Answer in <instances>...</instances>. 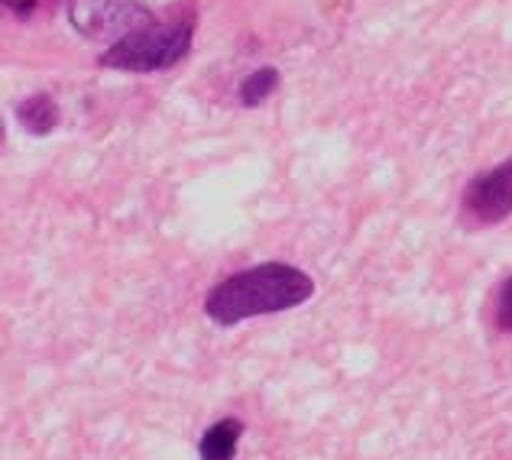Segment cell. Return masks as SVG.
<instances>
[{"instance_id":"cell-4","label":"cell","mask_w":512,"mask_h":460,"mask_svg":"<svg viewBox=\"0 0 512 460\" xmlns=\"http://www.w3.org/2000/svg\"><path fill=\"white\" fill-rule=\"evenodd\" d=\"M72 23L88 39H107L120 33H133L140 26L153 23L150 10L140 0H72Z\"/></svg>"},{"instance_id":"cell-2","label":"cell","mask_w":512,"mask_h":460,"mask_svg":"<svg viewBox=\"0 0 512 460\" xmlns=\"http://www.w3.org/2000/svg\"><path fill=\"white\" fill-rule=\"evenodd\" d=\"M192 20H169V23H146L140 30L127 33L120 43L107 49L104 65L124 72H156L169 69L179 59H185L188 46H192Z\"/></svg>"},{"instance_id":"cell-3","label":"cell","mask_w":512,"mask_h":460,"mask_svg":"<svg viewBox=\"0 0 512 460\" xmlns=\"http://www.w3.org/2000/svg\"><path fill=\"white\" fill-rule=\"evenodd\" d=\"M461 214L470 227H493L512 214V159L470 179L461 198Z\"/></svg>"},{"instance_id":"cell-9","label":"cell","mask_w":512,"mask_h":460,"mask_svg":"<svg viewBox=\"0 0 512 460\" xmlns=\"http://www.w3.org/2000/svg\"><path fill=\"white\" fill-rule=\"evenodd\" d=\"M36 0H0V13H17V17H26L33 13Z\"/></svg>"},{"instance_id":"cell-7","label":"cell","mask_w":512,"mask_h":460,"mask_svg":"<svg viewBox=\"0 0 512 460\" xmlns=\"http://www.w3.org/2000/svg\"><path fill=\"white\" fill-rule=\"evenodd\" d=\"M279 85V72L276 69H260V72H253L244 85H240V101H244L247 107H256V104H263L269 94L276 91Z\"/></svg>"},{"instance_id":"cell-5","label":"cell","mask_w":512,"mask_h":460,"mask_svg":"<svg viewBox=\"0 0 512 460\" xmlns=\"http://www.w3.org/2000/svg\"><path fill=\"white\" fill-rule=\"evenodd\" d=\"M244 438V422L240 418H221L214 422L198 441V457L201 460H234L237 444Z\"/></svg>"},{"instance_id":"cell-8","label":"cell","mask_w":512,"mask_h":460,"mask_svg":"<svg viewBox=\"0 0 512 460\" xmlns=\"http://www.w3.org/2000/svg\"><path fill=\"white\" fill-rule=\"evenodd\" d=\"M493 318H496V328H500L503 334H512V279H506L503 286H500Z\"/></svg>"},{"instance_id":"cell-10","label":"cell","mask_w":512,"mask_h":460,"mask_svg":"<svg viewBox=\"0 0 512 460\" xmlns=\"http://www.w3.org/2000/svg\"><path fill=\"white\" fill-rule=\"evenodd\" d=\"M0 140H4V120H0Z\"/></svg>"},{"instance_id":"cell-6","label":"cell","mask_w":512,"mask_h":460,"mask_svg":"<svg viewBox=\"0 0 512 460\" xmlns=\"http://www.w3.org/2000/svg\"><path fill=\"white\" fill-rule=\"evenodd\" d=\"M56 120H59V107L46 94H36V98L20 104V124L30 133H36V137H46L56 127Z\"/></svg>"},{"instance_id":"cell-1","label":"cell","mask_w":512,"mask_h":460,"mask_svg":"<svg viewBox=\"0 0 512 460\" xmlns=\"http://www.w3.org/2000/svg\"><path fill=\"white\" fill-rule=\"evenodd\" d=\"M312 295H315V279L302 273L299 266L260 263L218 282L205 299V315L214 324H221V328H234V324L247 318L299 308Z\"/></svg>"}]
</instances>
